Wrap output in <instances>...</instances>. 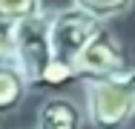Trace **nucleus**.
<instances>
[{"mask_svg": "<svg viewBox=\"0 0 135 129\" xmlns=\"http://www.w3.org/2000/svg\"><path fill=\"white\" fill-rule=\"evenodd\" d=\"M86 109L72 95H46L37 103L35 129H83Z\"/></svg>", "mask_w": 135, "mask_h": 129, "instance_id": "39448f33", "label": "nucleus"}, {"mask_svg": "<svg viewBox=\"0 0 135 129\" xmlns=\"http://www.w3.org/2000/svg\"><path fill=\"white\" fill-rule=\"evenodd\" d=\"M49 26H52V12L35 14V17H26L17 23V66L29 77L32 89L40 86L46 69L55 60Z\"/></svg>", "mask_w": 135, "mask_h": 129, "instance_id": "f03ea898", "label": "nucleus"}, {"mask_svg": "<svg viewBox=\"0 0 135 129\" xmlns=\"http://www.w3.org/2000/svg\"><path fill=\"white\" fill-rule=\"evenodd\" d=\"M43 12H46L43 0H0V20H9V23H20Z\"/></svg>", "mask_w": 135, "mask_h": 129, "instance_id": "6e6552de", "label": "nucleus"}, {"mask_svg": "<svg viewBox=\"0 0 135 129\" xmlns=\"http://www.w3.org/2000/svg\"><path fill=\"white\" fill-rule=\"evenodd\" d=\"M32 92V83L23 75V69L17 63H3L0 66V118L17 112L23 101Z\"/></svg>", "mask_w": 135, "mask_h": 129, "instance_id": "423d86ee", "label": "nucleus"}, {"mask_svg": "<svg viewBox=\"0 0 135 129\" xmlns=\"http://www.w3.org/2000/svg\"><path fill=\"white\" fill-rule=\"evenodd\" d=\"M75 80H78L75 63H66V60H57V57H55L52 66H49L46 75H43V80H40V86L55 89V86H66V83H75Z\"/></svg>", "mask_w": 135, "mask_h": 129, "instance_id": "1a4fd4ad", "label": "nucleus"}, {"mask_svg": "<svg viewBox=\"0 0 135 129\" xmlns=\"http://www.w3.org/2000/svg\"><path fill=\"white\" fill-rule=\"evenodd\" d=\"M17 63V23L0 20V66Z\"/></svg>", "mask_w": 135, "mask_h": 129, "instance_id": "9d476101", "label": "nucleus"}, {"mask_svg": "<svg viewBox=\"0 0 135 129\" xmlns=\"http://www.w3.org/2000/svg\"><path fill=\"white\" fill-rule=\"evenodd\" d=\"M72 6L83 9L92 17H98L101 23H109V20H118V17L129 14L135 0H72Z\"/></svg>", "mask_w": 135, "mask_h": 129, "instance_id": "0eeeda50", "label": "nucleus"}, {"mask_svg": "<svg viewBox=\"0 0 135 129\" xmlns=\"http://www.w3.org/2000/svg\"><path fill=\"white\" fill-rule=\"evenodd\" d=\"M89 129H127L135 121V66L121 75L83 83Z\"/></svg>", "mask_w": 135, "mask_h": 129, "instance_id": "f257e3e1", "label": "nucleus"}, {"mask_svg": "<svg viewBox=\"0 0 135 129\" xmlns=\"http://www.w3.org/2000/svg\"><path fill=\"white\" fill-rule=\"evenodd\" d=\"M127 69H129V52L121 43V37L109 29V23L89 40V46L75 60V72H78L81 83H86V80H104V77L121 75Z\"/></svg>", "mask_w": 135, "mask_h": 129, "instance_id": "20e7f679", "label": "nucleus"}, {"mask_svg": "<svg viewBox=\"0 0 135 129\" xmlns=\"http://www.w3.org/2000/svg\"><path fill=\"white\" fill-rule=\"evenodd\" d=\"M107 23H101L98 17L86 14L78 6H63V9H52V49L57 60H66V63H75L78 54H81L89 40L101 32Z\"/></svg>", "mask_w": 135, "mask_h": 129, "instance_id": "7ed1b4c3", "label": "nucleus"}]
</instances>
